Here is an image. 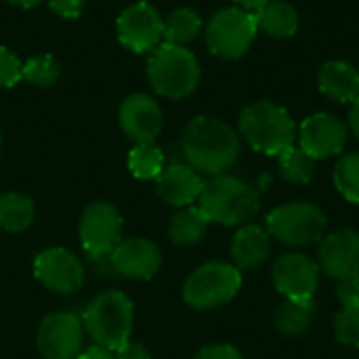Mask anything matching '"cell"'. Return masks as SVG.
Listing matches in <instances>:
<instances>
[{
    "label": "cell",
    "mask_w": 359,
    "mask_h": 359,
    "mask_svg": "<svg viewBox=\"0 0 359 359\" xmlns=\"http://www.w3.org/2000/svg\"><path fill=\"white\" fill-rule=\"evenodd\" d=\"M271 255V236L261 225H242L231 240V261L240 271L261 267Z\"/></svg>",
    "instance_id": "d6986e66"
},
{
    "label": "cell",
    "mask_w": 359,
    "mask_h": 359,
    "mask_svg": "<svg viewBox=\"0 0 359 359\" xmlns=\"http://www.w3.org/2000/svg\"><path fill=\"white\" fill-rule=\"evenodd\" d=\"M242 288V271L233 263L208 261L194 269L183 284V299L198 311L217 309L236 299Z\"/></svg>",
    "instance_id": "8992f818"
},
{
    "label": "cell",
    "mask_w": 359,
    "mask_h": 359,
    "mask_svg": "<svg viewBox=\"0 0 359 359\" xmlns=\"http://www.w3.org/2000/svg\"><path fill=\"white\" fill-rule=\"evenodd\" d=\"M36 280L57 294H74L84 286V265L69 250L55 246L34 259Z\"/></svg>",
    "instance_id": "7c38bea8"
},
{
    "label": "cell",
    "mask_w": 359,
    "mask_h": 359,
    "mask_svg": "<svg viewBox=\"0 0 359 359\" xmlns=\"http://www.w3.org/2000/svg\"><path fill=\"white\" fill-rule=\"evenodd\" d=\"M38 351L44 359H76L82 351L84 324L76 311L48 313L38 328Z\"/></svg>",
    "instance_id": "30bf717a"
},
{
    "label": "cell",
    "mask_w": 359,
    "mask_h": 359,
    "mask_svg": "<svg viewBox=\"0 0 359 359\" xmlns=\"http://www.w3.org/2000/svg\"><path fill=\"white\" fill-rule=\"evenodd\" d=\"M320 271L332 280L345 282L359 276V231L339 229L320 240L318 248Z\"/></svg>",
    "instance_id": "2e32d148"
},
{
    "label": "cell",
    "mask_w": 359,
    "mask_h": 359,
    "mask_svg": "<svg viewBox=\"0 0 359 359\" xmlns=\"http://www.w3.org/2000/svg\"><path fill=\"white\" fill-rule=\"evenodd\" d=\"M78 233L86 259L111 255V250L122 240V215L114 204L105 200L93 202L80 217Z\"/></svg>",
    "instance_id": "9c48e42d"
},
{
    "label": "cell",
    "mask_w": 359,
    "mask_h": 359,
    "mask_svg": "<svg viewBox=\"0 0 359 359\" xmlns=\"http://www.w3.org/2000/svg\"><path fill=\"white\" fill-rule=\"evenodd\" d=\"M118 122L135 145H154L162 133L164 114L156 99L145 93H135L120 103Z\"/></svg>",
    "instance_id": "4fadbf2b"
},
{
    "label": "cell",
    "mask_w": 359,
    "mask_h": 359,
    "mask_svg": "<svg viewBox=\"0 0 359 359\" xmlns=\"http://www.w3.org/2000/svg\"><path fill=\"white\" fill-rule=\"evenodd\" d=\"M240 135L259 154L280 156L294 145V120L278 103L257 101L240 111Z\"/></svg>",
    "instance_id": "5b68a950"
},
{
    "label": "cell",
    "mask_w": 359,
    "mask_h": 359,
    "mask_svg": "<svg viewBox=\"0 0 359 359\" xmlns=\"http://www.w3.org/2000/svg\"><path fill=\"white\" fill-rule=\"evenodd\" d=\"M208 225L210 221L198 206H185L172 215L168 236L175 246H194L206 236Z\"/></svg>",
    "instance_id": "603a6c76"
},
{
    "label": "cell",
    "mask_w": 359,
    "mask_h": 359,
    "mask_svg": "<svg viewBox=\"0 0 359 359\" xmlns=\"http://www.w3.org/2000/svg\"><path fill=\"white\" fill-rule=\"evenodd\" d=\"M200 32H202V19L198 11L189 6H179L164 19V42L168 44L185 46L187 42L198 38Z\"/></svg>",
    "instance_id": "d4e9b609"
},
{
    "label": "cell",
    "mask_w": 359,
    "mask_h": 359,
    "mask_svg": "<svg viewBox=\"0 0 359 359\" xmlns=\"http://www.w3.org/2000/svg\"><path fill=\"white\" fill-rule=\"evenodd\" d=\"M21 59L6 46H0V88L15 86L21 80Z\"/></svg>",
    "instance_id": "4dcf8cb0"
},
{
    "label": "cell",
    "mask_w": 359,
    "mask_h": 359,
    "mask_svg": "<svg viewBox=\"0 0 359 359\" xmlns=\"http://www.w3.org/2000/svg\"><path fill=\"white\" fill-rule=\"evenodd\" d=\"M334 337L341 345L359 349V305L343 307L334 318Z\"/></svg>",
    "instance_id": "f546056e"
},
{
    "label": "cell",
    "mask_w": 359,
    "mask_h": 359,
    "mask_svg": "<svg viewBox=\"0 0 359 359\" xmlns=\"http://www.w3.org/2000/svg\"><path fill=\"white\" fill-rule=\"evenodd\" d=\"M118 40L133 53H151L164 40V19L149 2H135L118 17Z\"/></svg>",
    "instance_id": "8fae6325"
},
{
    "label": "cell",
    "mask_w": 359,
    "mask_h": 359,
    "mask_svg": "<svg viewBox=\"0 0 359 359\" xmlns=\"http://www.w3.org/2000/svg\"><path fill=\"white\" fill-rule=\"evenodd\" d=\"M318 86L339 103H355L359 99V69L341 59L326 61L318 74Z\"/></svg>",
    "instance_id": "ffe728a7"
},
{
    "label": "cell",
    "mask_w": 359,
    "mask_h": 359,
    "mask_svg": "<svg viewBox=\"0 0 359 359\" xmlns=\"http://www.w3.org/2000/svg\"><path fill=\"white\" fill-rule=\"evenodd\" d=\"M61 76V63L53 55H38L23 63L21 78L34 86H53Z\"/></svg>",
    "instance_id": "f1b7e54d"
},
{
    "label": "cell",
    "mask_w": 359,
    "mask_h": 359,
    "mask_svg": "<svg viewBox=\"0 0 359 359\" xmlns=\"http://www.w3.org/2000/svg\"><path fill=\"white\" fill-rule=\"evenodd\" d=\"M200 76V63L185 46L162 42L147 59V80L151 88L166 99L181 101L189 97L198 88Z\"/></svg>",
    "instance_id": "277c9868"
},
{
    "label": "cell",
    "mask_w": 359,
    "mask_h": 359,
    "mask_svg": "<svg viewBox=\"0 0 359 359\" xmlns=\"http://www.w3.org/2000/svg\"><path fill=\"white\" fill-rule=\"evenodd\" d=\"M109 257L116 276H122L126 280H139V282L151 280L162 265L160 248L147 238L120 240V244L111 250Z\"/></svg>",
    "instance_id": "e0dca14e"
},
{
    "label": "cell",
    "mask_w": 359,
    "mask_h": 359,
    "mask_svg": "<svg viewBox=\"0 0 359 359\" xmlns=\"http://www.w3.org/2000/svg\"><path fill=\"white\" fill-rule=\"evenodd\" d=\"M116 359H151V353L147 351L145 345L128 341L124 347L116 351Z\"/></svg>",
    "instance_id": "e575fe53"
},
{
    "label": "cell",
    "mask_w": 359,
    "mask_h": 359,
    "mask_svg": "<svg viewBox=\"0 0 359 359\" xmlns=\"http://www.w3.org/2000/svg\"><path fill=\"white\" fill-rule=\"evenodd\" d=\"M86 0H48L53 13H57L63 19H78Z\"/></svg>",
    "instance_id": "1f68e13d"
},
{
    "label": "cell",
    "mask_w": 359,
    "mask_h": 359,
    "mask_svg": "<svg viewBox=\"0 0 359 359\" xmlns=\"http://www.w3.org/2000/svg\"><path fill=\"white\" fill-rule=\"evenodd\" d=\"M156 187L160 198L177 208L191 206L204 187V179L198 170H194L187 162H168L164 170L156 179Z\"/></svg>",
    "instance_id": "ac0fdd59"
},
{
    "label": "cell",
    "mask_w": 359,
    "mask_h": 359,
    "mask_svg": "<svg viewBox=\"0 0 359 359\" xmlns=\"http://www.w3.org/2000/svg\"><path fill=\"white\" fill-rule=\"evenodd\" d=\"M278 160H280V175L284 181L294 183V185L311 183L313 172H316V160L307 156L301 147L290 145L278 156Z\"/></svg>",
    "instance_id": "484cf974"
},
{
    "label": "cell",
    "mask_w": 359,
    "mask_h": 359,
    "mask_svg": "<svg viewBox=\"0 0 359 359\" xmlns=\"http://www.w3.org/2000/svg\"><path fill=\"white\" fill-rule=\"evenodd\" d=\"M259 25L250 11L240 6L221 8L206 23V44L215 57L236 61L248 53L257 38Z\"/></svg>",
    "instance_id": "ba28073f"
},
{
    "label": "cell",
    "mask_w": 359,
    "mask_h": 359,
    "mask_svg": "<svg viewBox=\"0 0 359 359\" xmlns=\"http://www.w3.org/2000/svg\"><path fill=\"white\" fill-rule=\"evenodd\" d=\"M82 324L95 345L116 353L130 341L135 305L124 292H101L86 305L82 313Z\"/></svg>",
    "instance_id": "3957f363"
},
{
    "label": "cell",
    "mask_w": 359,
    "mask_h": 359,
    "mask_svg": "<svg viewBox=\"0 0 359 359\" xmlns=\"http://www.w3.org/2000/svg\"><path fill=\"white\" fill-rule=\"evenodd\" d=\"M196 359H242L233 345H208L198 351Z\"/></svg>",
    "instance_id": "836d02e7"
},
{
    "label": "cell",
    "mask_w": 359,
    "mask_h": 359,
    "mask_svg": "<svg viewBox=\"0 0 359 359\" xmlns=\"http://www.w3.org/2000/svg\"><path fill=\"white\" fill-rule=\"evenodd\" d=\"M347 135L349 128L339 116L318 111L303 120L299 130V139H301L299 147L313 160L332 158L345 149Z\"/></svg>",
    "instance_id": "9a60e30c"
},
{
    "label": "cell",
    "mask_w": 359,
    "mask_h": 359,
    "mask_svg": "<svg viewBox=\"0 0 359 359\" xmlns=\"http://www.w3.org/2000/svg\"><path fill=\"white\" fill-rule=\"evenodd\" d=\"M337 299L343 307H349V305H359V276L358 278H351V280H345L339 284V290H337Z\"/></svg>",
    "instance_id": "d6a6232c"
},
{
    "label": "cell",
    "mask_w": 359,
    "mask_h": 359,
    "mask_svg": "<svg viewBox=\"0 0 359 359\" xmlns=\"http://www.w3.org/2000/svg\"><path fill=\"white\" fill-rule=\"evenodd\" d=\"M181 154L200 175H225L240 158V137L227 122L198 116L183 128Z\"/></svg>",
    "instance_id": "6da1fadb"
},
{
    "label": "cell",
    "mask_w": 359,
    "mask_h": 359,
    "mask_svg": "<svg viewBox=\"0 0 359 359\" xmlns=\"http://www.w3.org/2000/svg\"><path fill=\"white\" fill-rule=\"evenodd\" d=\"M334 185L347 202L359 204V154H345L337 162Z\"/></svg>",
    "instance_id": "83f0119b"
},
{
    "label": "cell",
    "mask_w": 359,
    "mask_h": 359,
    "mask_svg": "<svg viewBox=\"0 0 359 359\" xmlns=\"http://www.w3.org/2000/svg\"><path fill=\"white\" fill-rule=\"evenodd\" d=\"M259 206V191L250 183L227 172L204 181L198 198V208L206 219L223 227L248 225L257 217Z\"/></svg>",
    "instance_id": "7a4b0ae2"
},
{
    "label": "cell",
    "mask_w": 359,
    "mask_h": 359,
    "mask_svg": "<svg viewBox=\"0 0 359 359\" xmlns=\"http://www.w3.org/2000/svg\"><path fill=\"white\" fill-rule=\"evenodd\" d=\"M349 130L355 135L359 141V99L355 103H351V111H349Z\"/></svg>",
    "instance_id": "8d00e7d4"
},
{
    "label": "cell",
    "mask_w": 359,
    "mask_h": 359,
    "mask_svg": "<svg viewBox=\"0 0 359 359\" xmlns=\"http://www.w3.org/2000/svg\"><path fill=\"white\" fill-rule=\"evenodd\" d=\"M271 238L290 248H307L326 233V215L311 202H288L273 208L265 219Z\"/></svg>",
    "instance_id": "52a82bcc"
},
{
    "label": "cell",
    "mask_w": 359,
    "mask_h": 359,
    "mask_svg": "<svg viewBox=\"0 0 359 359\" xmlns=\"http://www.w3.org/2000/svg\"><path fill=\"white\" fill-rule=\"evenodd\" d=\"M0 143H2V139H0Z\"/></svg>",
    "instance_id": "ab89813d"
},
{
    "label": "cell",
    "mask_w": 359,
    "mask_h": 359,
    "mask_svg": "<svg viewBox=\"0 0 359 359\" xmlns=\"http://www.w3.org/2000/svg\"><path fill=\"white\" fill-rule=\"evenodd\" d=\"M164 166H166V158L162 149L156 145H135L128 154V170L137 179L143 181L158 179Z\"/></svg>",
    "instance_id": "4316f807"
},
{
    "label": "cell",
    "mask_w": 359,
    "mask_h": 359,
    "mask_svg": "<svg viewBox=\"0 0 359 359\" xmlns=\"http://www.w3.org/2000/svg\"><path fill=\"white\" fill-rule=\"evenodd\" d=\"M8 2L15 4V6H21V8H34V6L42 4L44 0H8Z\"/></svg>",
    "instance_id": "f35d334b"
},
{
    "label": "cell",
    "mask_w": 359,
    "mask_h": 359,
    "mask_svg": "<svg viewBox=\"0 0 359 359\" xmlns=\"http://www.w3.org/2000/svg\"><path fill=\"white\" fill-rule=\"evenodd\" d=\"M36 217L34 200L19 191H6L0 196V229L19 233L29 229Z\"/></svg>",
    "instance_id": "cb8c5ba5"
},
{
    "label": "cell",
    "mask_w": 359,
    "mask_h": 359,
    "mask_svg": "<svg viewBox=\"0 0 359 359\" xmlns=\"http://www.w3.org/2000/svg\"><path fill=\"white\" fill-rule=\"evenodd\" d=\"M320 265L303 252H286L271 267V280L286 299H313L320 286Z\"/></svg>",
    "instance_id": "5bb4252c"
},
{
    "label": "cell",
    "mask_w": 359,
    "mask_h": 359,
    "mask_svg": "<svg viewBox=\"0 0 359 359\" xmlns=\"http://www.w3.org/2000/svg\"><path fill=\"white\" fill-rule=\"evenodd\" d=\"M76 359H116V355H114V351H109V349H103V347H99V345H90V347L82 349Z\"/></svg>",
    "instance_id": "d590c367"
},
{
    "label": "cell",
    "mask_w": 359,
    "mask_h": 359,
    "mask_svg": "<svg viewBox=\"0 0 359 359\" xmlns=\"http://www.w3.org/2000/svg\"><path fill=\"white\" fill-rule=\"evenodd\" d=\"M316 318V301L313 299H286L273 318L276 330L284 337H301Z\"/></svg>",
    "instance_id": "7402d4cb"
},
{
    "label": "cell",
    "mask_w": 359,
    "mask_h": 359,
    "mask_svg": "<svg viewBox=\"0 0 359 359\" xmlns=\"http://www.w3.org/2000/svg\"><path fill=\"white\" fill-rule=\"evenodd\" d=\"M255 17L259 29L271 38H288L299 29V13L286 0H269L255 13Z\"/></svg>",
    "instance_id": "44dd1931"
},
{
    "label": "cell",
    "mask_w": 359,
    "mask_h": 359,
    "mask_svg": "<svg viewBox=\"0 0 359 359\" xmlns=\"http://www.w3.org/2000/svg\"><path fill=\"white\" fill-rule=\"evenodd\" d=\"M238 4H240V8H244V11H250V13H257L261 6H265L269 0H236Z\"/></svg>",
    "instance_id": "74e56055"
}]
</instances>
